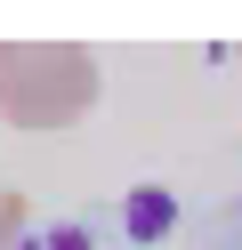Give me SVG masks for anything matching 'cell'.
<instances>
[{
    "instance_id": "obj_2",
    "label": "cell",
    "mask_w": 242,
    "mask_h": 250,
    "mask_svg": "<svg viewBox=\"0 0 242 250\" xmlns=\"http://www.w3.org/2000/svg\"><path fill=\"white\" fill-rule=\"evenodd\" d=\"M24 218H32V202H24V194H0V250L16 242V226H24Z\"/></svg>"
},
{
    "instance_id": "obj_1",
    "label": "cell",
    "mask_w": 242,
    "mask_h": 250,
    "mask_svg": "<svg viewBox=\"0 0 242 250\" xmlns=\"http://www.w3.org/2000/svg\"><path fill=\"white\" fill-rule=\"evenodd\" d=\"M97 105V57L81 41H0V121L73 129Z\"/></svg>"
}]
</instances>
